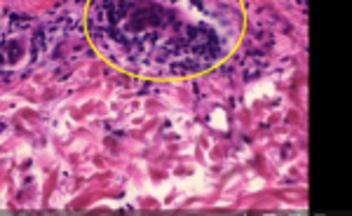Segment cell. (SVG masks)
Masks as SVG:
<instances>
[{
  "label": "cell",
  "instance_id": "6da1fadb",
  "mask_svg": "<svg viewBox=\"0 0 352 216\" xmlns=\"http://www.w3.org/2000/svg\"><path fill=\"white\" fill-rule=\"evenodd\" d=\"M242 0H89L85 31L104 61L146 80L214 71L240 45Z\"/></svg>",
  "mask_w": 352,
  "mask_h": 216
}]
</instances>
